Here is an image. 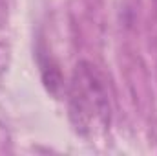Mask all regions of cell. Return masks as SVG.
Instances as JSON below:
<instances>
[{
    "label": "cell",
    "mask_w": 157,
    "mask_h": 156,
    "mask_svg": "<svg viewBox=\"0 0 157 156\" xmlns=\"http://www.w3.org/2000/svg\"><path fill=\"white\" fill-rule=\"evenodd\" d=\"M68 116L78 136L97 140L110 130L112 101L106 81L88 61L78 63L68 84Z\"/></svg>",
    "instance_id": "cell-1"
}]
</instances>
